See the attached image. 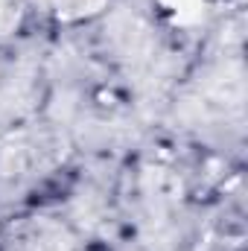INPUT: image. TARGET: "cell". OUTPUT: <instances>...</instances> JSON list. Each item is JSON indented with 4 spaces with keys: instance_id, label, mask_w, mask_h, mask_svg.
<instances>
[{
    "instance_id": "cell-1",
    "label": "cell",
    "mask_w": 248,
    "mask_h": 251,
    "mask_svg": "<svg viewBox=\"0 0 248 251\" xmlns=\"http://www.w3.org/2000/svg\"><path fill=\"white\" fill-rule=\"evenodd\" d=\"M158 3L167 15H173L175 24H193L204 9V0H158Z\"/></svg>"
},
{
    "instance_id": "cell-2",
    "label": "cell",
    "mask_w": 248,
    "mask_h": 251,
    "mask_svg": "<svg viewBox=\"0 0 248 251\" xmlns=\"http://www.w3.org/2000/svg\"><path fill=\"white\" fill-rule=\"evenodd\" d=\"M105 0H56V15L64 21H76L85 15H94L102 9Z\"/></svg>"
},
{
    "instance_id": "cell-3",
    "label": "cell",
    "mask_w": 248,
    "mask_h": 251,
    "mask_svg": "<svg viewBox=\"0 0 248 251\" xmlns=\"http://www.w3.org/2000/svg\"><path fill=\"white\" fill-rule=\"evenodd\" d=\"M18 18H21L18 0H0V35L12 32L18 26Z\"/></svg>"
}]
</instances>
